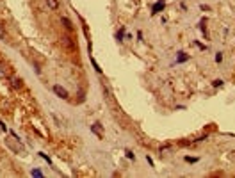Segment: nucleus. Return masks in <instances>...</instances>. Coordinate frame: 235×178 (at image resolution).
<instances>
[{
	"instance_id": "obj_1",
	"label": "nucleus",
	"mask_w": 235,
	"mask_h": 178,
	"mask_svg": "<svg viewBox=\"0 0 235 178\" xmlns=\"http://www.w3.org/2000/svg\"><path fill=\"white\" fill-rule=\"evenodd\" d=\"M54 93H55L57 96H61L62 100H66L68 96H70V95H68V91H66L62 86H54Z\"/></svg>"
},
{
	"instance_id": "obj_2",
	"label": "nucleus",
	"mask_w": 235,
	"mask_h": 178,
	"mask_svg": "<svg viewBox=\"0 0 235 178\" xmlns=\"http://www.w3.org/2000/svg\"><path fill=\"white\" fill-rule=\"evenodd\" d=\"M11 86H13V89H21V87H23V82H21V79H18V77H13V79H11Z\"/></svg>"
},
{
	"instance_id": "obj_3",
	"label": "nucleus",
	"mask_w": 235,
	"mask_h": 178,
	"mask_svg": "<svg viewBox=\"0 0 235 178\" xmlns=\"http://www.w3.org/2000/svg\"><path fill=\"white\" fill-rule=\"evenodd\" d=\"M164 7H166V2L164 0H160V2H157L155 5H153V14H157V13H160V11H164Z\"/></svg>"
},
{
	"instance_id": "obj_4",
	"label": "nucleus",
	"mask_w": 235,
	"mask_h": 178,
	"mask_svg": "<svg viewBox=\"0 0 235 178\" xmlns=\"http://www.w3.org/2000/svg\"><path fill=\"white\" fill-rule=\"evenodd\" d=\"M91 130L96 134L98 137H103V132H102V126H100V123H95V125L91 126Z\"/></svg>"
},
{
	"instance_id": "obj_5",
	"label": "nucleus",
	"mask_w": 235,
	"mask_h": 178,
	"mask_svg": "<svg viewBox=\"0 0 235 178\" xmlns=\"http://www.w3.org/2000/svg\"><path fill=\"white\" fill-rule=\"evenodd\" d=\"M185 61H189V54H183V52H178V57H176V62L180 64V62H185Z\"/></svg>"
},
{
	"instance_id": "obj_6",
	"label": "nucleus",
	"mask_w": 235,
	"mask_h": 178,
	"mask_svg": "<svg viewBox=\"0 0 235 178\" xmlns=\"http://www.w3.org/2000/svg\"><path fill=\"white\" fill-rule=\"evenodd\" d=\"M46 5H48L52 11H57V9H59V2H57V0H46Z\"/></svg>"
},
{
	"instance_id": "obj_7",
	"label": "nucleus",
	"mask_w": 235,
	"mask_h": 178,
	"mask_svg": "<svg viewBox=\"0 0 235 178\" xmlns=\"http://www.w3.org/2000/svg\"><path fill=\"white\" fill-rule=\"evenodd\" d=\"M0 39H7V32H5V29H4L2 23H0Z\"/></svg>"
},
{
	"instance_id": "obj_8",
	"label": "nucleus",
	"mask_w": 235,
	"mask_h": 178,
	"mask_svg": "<svg viewBox=\"0 0 235 178\" xmlns=\"http://www.w3.org/2000/svg\"><path fill=\"white\" fill-rule=\"evenodd\" d=\"M123 36H125V29H119V32L116 34L118 41H123Z\"/></svg>"
},
{
	"instance_id": "obj_9",
	"label": "nucleus",
	"mask_w": 235,
	"mask_h": 178,
	"mask_svg": "<svg viewBox=\"0 0 235 178\" xmlns=\"http://www.w3.org/2000/svg\"><path fill=\"white\" fill-rule=\"evenodd\" d=\"M212 86H214V87H221V86H223V80H221V79H215L214 82H212Z\"/></svg>"
},
{
	"instance_id": "obj_10",
	"label": "nucleus",
	"mask_w": 235,
	"mask_h": 178,
	"mask_svg": "<svg viewBox=\"0 0 235 178\" xmlns=\"http://www.w3.org/2000/svg\"><path fill=\"white\" fill-rule=\"evenodd\" d=\"M30 175H32V176H38V178H41V176H43V173H41L39 169H34V171H32Z\"/></svg>"
},
{
	"instance_id": "obj_11",
	"label": "nucleus",
	"mask_w": 235,
	"mask_h": 178,
	"mask_svg": "<svg viewBox=\"0 0 235 178\" xmlns=\"http://www.w3.org/2000/svg\"><path fill=\"white\" fill-rule=\"evenodd\" d=\"M214 59H215V62H221V61H223V54H221V52H217Z\"/></svg>"
},
{
	"instance_id": "obj_12",
	"label": "nucleus",
	"mask_w": 235,
	"mask_h": 178,
	"mask_svg": "<svg viewBox=\"0 0 235 178\" xmlns=\"http://www.w3.org/2000/svg\"><path fill=\"white\" fill-rule=\"evenodd\" d=\"M196 160H198L196 157H185V162H189V164H194Z\"/></svg>"
},
{
	"instance_id": "obj_13",
	"label": "nucleus",
	"mask_w": 235,
	"mask_h": 178,
	"mask_svg": "<svg viewBox=\"0 0 235 178\" xmlns=\"http://www.w3.org/2000/svg\"><path fill=\"white\" fill-rule=\"evenodd\" d=\"M127 157H128V158H132V160H134V158H136V155H134V153H132L130 150H127Z\"/></svg>"
}]
</instances>
